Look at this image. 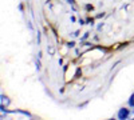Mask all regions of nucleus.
I'll use <instances>...</instances> for the list:
<instances>
[{
  "label": "nucleus",
  "instance_id": "f03ea898",
  "mask_svg": "<svg viewBox=\"0 0 134 120\" xmlns=\"http://www.w3.org/2000/svg\"><path fill=\"white\" fill-rule=\"evenodd\" d=\"M0 100H2V107H5V105L9 104V99L7 96H4V95H2V99H0Z\"/></svg>",
  "mask_w": 134,
  "mask_h": 120
},
{
  "label": "nucleus",
  "instance_id": "7ed1b4c3",
  "mask_svg": "<svg viewBox=\"0 0 134 120\" xmlns=\"http://www.w3.org/2000/svg\"><path fill=\"white\" fill-rule=\"evenodd\" d=\"M47 51H48V53H50V55H54V52H55V48H54L52 46H50V47L47 48Z\"/></svg>",
  "mask_w": 134,
  "mask_h": 120
},
{
  "label": "nucleus",
  "instance_id": "20e7f679",
  "mask_svg": "<svg viewBox=\"0 0 134 120\" xmlns=\"http://www.w3.org/2000/svg\"><path fill=\"white\" fill-rule=\"evenodd\" d=\"M129 104H130L131 107L134 105V95H131V96H130V100H129Z\"/></svg>",
  "mask_w": 134,
  "mask_h": 120
},
{
  "label": "nucleus",
  "instance_id": "f257e3e1",
  "mask_svg": "<svg viewBox=\"0 0 134 120\" xmlns=\"http://www.w3.org/2000/svg\"><path fill=\"white\" fill-rule=\"evenodd\" d=\"M129 117V110L127 108H121L118 111V119H127Z\"/></svg>",
  "mask_w": 134,
  "mask_h": 120
}]
</instances>
